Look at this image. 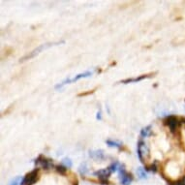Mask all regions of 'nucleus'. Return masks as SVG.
Instances as JSON below:
<instances>
[{
	"label": "nucleus",
	"instance_id": "nucleus-1",
	"mask_svg": "<svg viewBox=\"0 0 185 185\" xmlns=\"http://www.w3.org/2000/svg\"><path fill=\"white\" fill-rule=\"evenodd\" d=\"M118 172L119 173V179H120L121 185H130L132 180H133V176L131 173L126 172L124 165L120 164V166H119Z\"/></svg>",
	"mask_w": 185,
	"mask_h": 185
},
{
	"label": "nucleus",
	"instance_id": "nucleus-2",
	"mask_svg": "<svg viewBox=\"0 0 185 185\" xmlns=\"http://www.w3.org/2000/svg\"><path fill=\"white\" fill-rule=\"evenodd\" d=\"M92 75H93L92 72H90V71H86V72H84V73H81V74H79V75L75 76L74 78H72V79H70V78H68V79H66L65 81H63L61 83L56 84V85H55V88H56V89L61 88V87H62L63 85H65V84H67V83L75 82H77V81L81 80V79H83V78H88V77H90V76H92Z\"/></svg>",
	"mask_w": 185,
	"mask_h": 185
},
{
	"label": "nucleus",
	"instance_id": "nucleus-3",
	"mask_svg": "<svg viewBox=\"0 0 185 185\" xmlns=\"http://www.w3.org/2000/svg\"><path fill=\"white\" fill-rule=\"evenodd\" d=\"M137 151H138V156L140 160L143 163L144 158L149 155V148L148 145L145 143L142 140H140L138 142V147H137Z\"/></svg>",
	"mask_w": 185,
	"mask_h": 185
},
{
	"label": "nucleus",
	"instance_id": "nucleus-4",
	"mask_svg": "<svg viewBox=\"0 0 185 185\" xmlns=\"http://www.w3.org/2000/svg\"><path fill=\"white\" fill-rule=\"evenodd\" d=\"M62 42H63V41H61V42H57V43H48V44H44V45L39 46L38 48H35V50H33L31 52H29V53L26 54L24 57H22L21 60H22V61H24V60L29 59V58H32V57H34V56H36L37 54L40 53L43 50H45V48H50V47H52V46H53V45H55V44H59V43H62Z\"/></svg>",
	"mask_w": 185,
	"mask_h": 185
},
{
	"label": "nucleus",
	"instance_id": "nucleus-5",
	"mask_svg": "<svg viewBox=\"0 0 185 185\" xmlns=\"http://www.w3.org/2000/svg\"><path fill=\"white\" fill-rule=\"evenodd\" d=\"M34 163H35V165H39V166H41L42 169H44V170H50V169L55 167L54 165L52 164V160L46 158L44 155H42V154L39 155V156L35 159Z\"/></svg>",
	"mask_w": 185,
	"mask_h": 185
},
{
	"label": "nucleus",
	"instance_id": "nucleus-6",
	"mask_svg": "<svg viewBox=\"0 0 185 185\" xmlns=\"http://www.w3.org/2000/svg\"><path fill=\"white\" fill-rule=\"evenodd\" d=\"M38 173H39L38 169H35V170L31 171L30 172H28L22 178L21 185H32L33 183H35L36 180L38 179Z\"/></svg>",
	"mask_w": 185,
	"mask_h": 185
},
{
	"label": "nucleus",
	"instance_id": "nucleus-7",
	"mask_svg": "<svg viewBox=\"0 0 185 185\" xmlns=\"http://www.w3.org/2000/svg\"><path fill=\"white\" fill-rule=\"evenodd\" d=\"M112 174V172L109 168L107 169H103V170H99L94 172V176L98 177L99 180L104 184V185H108L109 184V178Z\"/></svg>",
	"mask_w": 185,
	"mask_h": 185
},
{
	"label": "nucleus",
	"instance_id": "nucleus-8",
	"mask_svg": "<svg viewBox=\"0 0 185 185\" xmlns=\"http://www.w3.org/2000/svg\"><path fill=\"white\" fill-rule=\"evenodd\" d=\"M164 123L168 126V127L170 128V130H171V132H172V133H174L177 131V128L178 127V125L180 124V122L178 119V118H177V116H174V115L167 116V118H165V120H164Z\"/></svg>",
	"mask_w": 185,
	"mask_h": 185
},
{
	"label": "nucleus",
	"instance_id": "nucleus-9",
	"mask_svg": "<svg viewBox=\"0 0 185 185\" xmlns=\"http://www.w3.org/2000/svg\"><path fill=\"white\" fill-rule=\"evenodd\" d=\"M156 73H150V74H145V75H142L139 77H136V78H128V79H125L122 80L120 82L121 83H132V82H142L144 79H148V78L154 77V75Z\"/></svg>",
	"mask_w": 185,
	"mask_h": 185
},
{
	"label": "nucleus",
	"instance_id": "nucleus-10",
	"mask_svg": "<svg viewBox=\"0 0 185 185\" xmlns=\"http://www.w3.org/2000/svg\"><path fill=\"white\" fill-rule=\"evenodd\" d=\"M89 156L95 160H103L105 159V153L104 150L99 149V150H90L89 151Z\"/></svg>",
	"mask_w": 185,
	"mask_h": 185
},
{
	"label": "nucleus",
	"instance_id": "nucleus-11",
	"mask_svg": "<svg viewBox=\"0 0 185 185\" xmlns=\"http://www.w3.org/2000/svg\"><path fill=\"white\" fill-rule=\"evenodd\" d=\"M152 135V130H151V126L148 125V126H145V127H143L142 130H141V136L142 138H148L149 137V136Z\"/></svg>",
	"mask_w": 185,
	"mask_h": 185
},
{
	"label": "nucleus",
	"instance_id": "nucleus-12",
	"mask_svg": "<svg viewBox=\"0 0 185 185\" xmlns=\"http://www.w3.org/2000/svg\"><path fill=\"white\" fill-rule=\"evenodd\" d=\"M106 143L111 148H120L122 147V143L120 142H116V141H112V140H107Z\"/></svg>",
	"mask_w": 185,
	"mask_h": 185
},
{
	"label": "nucleus",
	"instance_id": "nucleus-13",
	"mask_svg": "<svg viewBox=\"0 0 185 185\" xmlns=\"http://www.w3.org/2000/svg\"><path fill=\"white\" fill-rule=\"evenodd\" d=\"M145 170L149 171L151 172H156L158 171V166H157V162H154L150 165H147L145 166Z\"/></svg>",
	"mask_w": 185,
	"mask_h": 185
},
{
	"label": "nucleus",
	"instance_id": "nucleus-14",
	"mask_svg": "<svg viewBox=\"0 0 185 185\" xmlns=\"http://www.w3.org/2000/svg\"><path fill=\"white\" fill-rule=\"evenodd\" d=\"M137 173H138V177L141 179H147L148 178V174H147V172H145V170L141 168V167L137 169Z\"/></svg>",
	"mask_w": 185,
	"mask_h": 185
},
{
	"label": "nucleus",
	"instance_id": "nucleus-15",
	"mask_svg": "<svg viewBox=\"0 0 185 185\" xmlns=\"http://www.w3.org/2000/svg\"><path fill=\"white\" fill-rule=\"evenodd\" d=\"M119 166H120V163H119V162H118V161H115V162L112 163L108 168L111 170V172H118V171Z\"/></svg>",
	"mask_w": 185,
	"mask_h": 185
},
{
	"label": "nucleus",
	"instance_id": "nucleus-16",
	"mask_svg": "<svg viewBox=\"0 0 185 185\" xmlns=\"http://www.w3.org/2000/svg\"><path fill=\"white\" fill-rule=\"evenodd\" d=\"M54 168H55L56 172H59L60 174H65L67 172V167H65L64 165H56Z\"/></svg>",
	"mask_w": 185,
	"mask_h": 185
},
{
	"label": "nucleus",
	"instance_id": "nucleus-17",
	"mask_svg": "<svg viewBox=\"0 0 185 185\" xmlns=\"http://www.w3.org/2000/svg\"><path fill=\"white\" fill-rule=\"evenodd\" d=\"M79 172H80V173L82 174V176H84V174H86L87 173V172H88V170H87V165H86V163L84 162V163H82L81 166L79 167Z\"/></svg>",
	"mask_w": 185,
	"mask_h": 185
},
{
	"label": "nucleus",
	"instance_id": "nucleus-18",
	"mask_svg": "<svg viewBox=\"0 0 185 185\" xmlns=\"http://www.w3.org/2000/svg\"><path fill=\"white\" fill-rule=\"evenodd\" d=\"M22 180V177H17L11 182H10V185H21Z\"/></svg>",
	"mask_w": 185,
	"mask_h": 185
},
{
	"label": "nucleus",
	"instance_id": "nucleus-19",
	"mask_svg": "<svg viewBox=\"0 0 185 185\" xmlns=\"http://www.w3.org/2000/svg\"><path fill=\"white\" fill-rule=\"evenodd\" d=\"M62 162H63V164H64V166H65V167H67V168H71V167H72V165H73V163H72L71 159H70V158H68V157L64 158V159L62 160Z\"/></svg>",
	"mask_w": 185,
	"mask_h": 185
},
{
	"label": "nucleus",
	"instance_id": "nucleus-20",
	"mask_svg": "<svg viewBox=\"0 0 185 185\" xmlns=\"http://www.w3.org/2000/svg\"><path fill=\"white\" fill-rule=\"evenodd\" d=\"M96 118L98 120H101L102 119V115H101V111H99L98 112H97V115H96Z\"/></svg>",
	"mask_w": 185,
	"mask_h": 185
},
{
	"label": "nucleus",
	"instance_id": "nucleus-21",
	"mask_svg": "<svg viewBox=\"0 0 185 185\" xmlns=\"http://www.w3.org/2000/svg\"><path fill=\"white\" fill-rule=\"evenodd\" d=\"M93 91H89V92H87V93H81V94H79V96H84V95H88V94H90V93H92Z\"/></svg>",
	"mask_w": 185,
	"mask_h": 185
},
{
	"label": "nucleus",
	"instance_id": "nucleus-22",
	"mask_svg": "<svg viewBox=\"0 0 185 185\" xmlns=\"http://www.w3.org/2000/svg\"><path fill=\"white\" fill-rule=\"evenodd\" d=\"M181 120H182V122H183V123H185V118H182Z\"/></svg>",
	"mask_w": 185,
	"mask_h": 185
},
{
	"label": "nucleus",
	"instance_id": "nucleus-23",
	"mask_svg": "<svg viewBox=\"0 0 185 185\" xmlns=\"http://www.w3.org/2000/svg\"><path fill=\"white\" fill-rule=\"evenodd\" d=\"M75 185H79V184H78V183H76V184H75Z\"/></svg>",
	"mask_w": 185,
	"mask_h": 185
}]
</instances>
